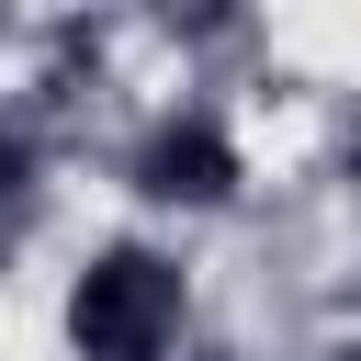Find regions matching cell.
Wrapping results in <instances>:
<instances>
[{"label":"cell","instance_id":"obj_1","mask_svg":"<svg viewBox=\"0 0 361 361\" xmlns=\"http://www.w3.org/2000/svg\"><path fill=\"white\" fill-rule=\"evenodd\" d=\"M180 327V271L158 248H102L79 282H68V338L79 361H158Z\"/></svg>","mask_w":361,"mask_h":361},{"label":"cell","instance_id":"obj_2","mask_svg":"<svg viewBox=\"0 0 361 361\" xmlns=\"http://www.w3.org/2000/svg\"><path fill=\"white\" fill-rule=\"evenodd\" d=\"M147 192H158V203H226V192H237L226 135H214V124H158V147H147Z\"/></svg>","mask_w":361,"mask_h":361}]
</instances>
